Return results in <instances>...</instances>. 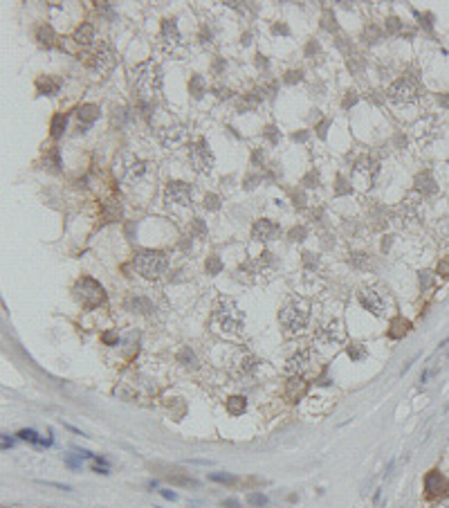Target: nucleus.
<instances>
[{
    "instance_id": "1",
    "label": "nucleus",
    "mask_w": 449,
    "mask_h": 508,
    "mask_svg": "<svg viewBox=\"0 0 449 508\" xmlns=\"http://www.w3.org/2000/svg\"><path fill=\"white\" fill-rule=\"evenodd\" d=\"M162 70L155 61H144L133 70V88L137 90L141 99L157 97L162 93Z\"/></svg>"
},
{
    "instance_id": "2",
    "label": "nucleus",
    "mask_w": 449,
    "mask_h": 508,
    "mask_svg": "<svg viewBox=\"0 0 449 508\" xmlns=\"http://www.w3.org/2000/svg\"><path fill=\"white\" fill-rule=\"evenodd\" d=\"M214 321L220 331L229 333V335H238V333L243 331V326H245V317H243V313L234 304V299H229V297L218 299V306H216V313H214Z\"/></svg>"
},
{
    "instance_id": "3",
    "label": "nucleus",
    "mask_w": 449,
    "mask_h": 508,
    "mask_svg": "<svg viewBox=\"0 0 449 508\" xmlns=\"http://www.w3.org/2000/svg\"><path fill=\"white\" fill-rule=\"evenodd\" d=\"M133 265L146 279H160L169 270V257L160 250H139L133 257Z\"/></svg>"
},
{
    "instance_id": "4",
    "label": "nucleus",
    "mask_w": 449,
    "mask_h": 508,
    "mask_svg": "<svg viewBox=\"0 0 449 508\" xmlns=\"http://www.w3.org/2000/svg\"><path fill=\"white\" fill-rule=\"evenodd\" d=\"M278 321L286 333H301L310 321V310L301 299H290L278 313Z\"/></svg>"
},
{
    "instance_id": "5",
    "label": "nucleus",
    "mask_w": 449,
    "mask_h": 508,
    "mask_svg": "<svg viewBox=\"0 0 449 508\" xmlns=\"http://www.w3.org/2000/svg\"><path fill=\"white\" fill-rule=\"evenodd\" d=\"M75 297L77 302L81 304L83 308H97L101 304H106V292H104V286L99 281L90 279V276H81V279L75 284Z\"/></svg>"
},
{
    "instance_id": "6",
    "label": "nucleus",
    "mask_w": 449,
    "mask_h": 508,
    "mask_svg": "<svg viewBox=\"0 0 449 508\" xmlns=\"http://www.w3.org/2000/svg\"><path fill=\"white\" fill-rule=\"evenodd\" d=\"M418 81L411 77H402L393 81L389 88H386V99L393 101V104H411V101L418 99Z\"/></svg>"
},
{
    "instance_id": "7",
    "label": "nucleus",
    "mask_w": 449,
    "mask_h": 508,
    "mask_svg": "<svg viewBox=\"0 0 449 508\" xmlns=\"http://www.w3.org/2000/svg\"><path fill=\"white\" fill-rule=\"evenodd\" d=\"M360 304L366 310H371L375 317H384L386 315V308H389V299L377 286H366L360 290Z\"/></svg>"
},
{
    "instance_id": "8",
    "label": "nucleus",
    "mask_w": 449,
    "mask_h": 508,
    "mask_svg": "<svg viewBox=\"0 0 449 508\" xmlns=\"http://www.w3.org/2000/svg\"><path fill=\"white\" fill-rule=\"evenodd\" d=\"M88 67L94 75H108V72L115 67V52H112L110 45H99L92 54L88 56Z\"/></svg>"
},
{
    "instance_id": "9",
    "label": "nucleus",
    "mask_w": 449,
    "mask_h": 508,
    "mask_svg": "<svg viewBox=\"0 0 449 508\" xmlns=\"http://www.w3.org/2000/svg\"><path fill=\"white\" fill-rule=\"evenodd\" d=\"M189 160H191V165H193L196 171H200V173H209V171H211V167H214V153L209 151V144H207V140H204V137H200L189 149Z\"/></svg>"
},
{
    "instance_id": "10",
    "label": "nucleus",
    "mask_w": 449,
    "mask_h": 508,
    "mask_svg": "<svg viewBox=\"0 0 449 508\" xmlns=\"http://www.w3.org/2000/svg\"><path fill=\"white\" fill-rule=\"evenodd\" d=\"M315 340L319 342V344H326V347H330V344H342L346 340V331H344L342 321H339V319L326 321L323 326L317 329Z\"/></svg>"
},
{
    "instance_id": "11",
    "label": "nucleus",
    "mask_w": 449,
    "mask_h": 508,
    "mask_svg": "<svg viewBox=\"0 0 449 508\" xmlns=\"http://www.w3.org/2000/svg\"><path fill=\"white\" fill-rule=\"evenodd\" d=\"M164 198H167V202H175V205H191L193 200V187L186 182H182V180H173V182L167 184V189H164Z\"/></svg>"
},
{
    "instance_id": "12",
    "label": "nucleus",
    "mask_w": 449,
    "mask_h": 508,
    "mask_svg": "<svg viewBox=\"0 0 449 508\" xmlns=\"http://www.w3.org/2000/svg\"><path fill=\"white\" fill-rule=\"evenodd\" d=\"M312 364H315V353H312V349H299V351L286 362V369H288L290 376H303L310 371Z\"/></svg>"
},
{
    "instance_id": "13",
    "label": "nucleus",
    "mask_w": 449,
    "mask_h": 508,
    "mask_svg": "<svg viewBox=\"0 0 449 508\" xmlns=\"http://www.w3.org/2000/svg\"><path fill=\"white\" fill-rule=\"evenodd\" d=\"M151 169L153 165L151 162H144V160H130L126 167H124V182H128L130 187H135V184L144 182L146 178L151 176Z\"/></svg>"
},
{
    "instance_id": "14",
    "label": "nucleus",
    "mask_w": 449,
    "mask_h": 508,
    "mask_svg": "<svg viewBox=\"0 0 449 508\" xmlns=\"http://www.w3.org/2000/svg\"><path fill=\"white\" fill-rule=\"evenodd\" d=\"M258 364H261L258 358H254L252 353H243L231 362V374H234L238 380H247V378H252L256 374Z\"/></svg>"
},
{
    "instance_id": "15",
    "label": "nucleus",
    "mask_w": 449,
    "mask_h": 508,
    "mask_svg": "<svg viewBox=\"0 0 449 508\" xmlns=\"http://www.w3.org/2000/svg\"><path fill=\"white\" fill-rule=\"evenodd\" d=\"M278 234H281V227H278L274 221H270V218H261V221H256L252 227V239L261 241V243H270V241H274Z\"/></svg>"
},
{
    "instance_id": "16",
    "label": "nucleus",
    "mask_w": 449,
    "mask_h": 508,
    "mask_svg": "<svg viewBox=\"0 0 449 508\" xmlns=\"http://www.w3.org/2000/svg\"><path fill=\"white\" fill-rule=\"evenodd\" d=\"M63 88V81L59 77H38L36 79V90L43 97H56Z\"/></svg>"
},
{
    "instance_id": "17",
    "label": "nucleus",
    "mask_w": 449,
    "mask_h": 508,
    "mask_svg": "<svg viewBox=\"0 0 449 508\" xmlns=\"http://www.w3.org/2000/svg\"><path fill=\"white\" fill-rule=\"evenodd\" d=\"M160 137H162V142L169 146V149H178V146H182L186 142V131L184 128H180V126H175V128H164V131L160 133Z\"/></svg>"
},
{
    "instance_id": "18",
    "label": "nucleus",
    "mask_w": 449,
    "mask_h": 508,
    "mask_svg": "<svg viewBox=\"0 0 449 508\" xmlns=\"http://www.w3.org/2000/svg\"><path fill=\"white\" fill-rule=\"evenodd\" d=\"M424 490H427L429 497H436V495H442L447 490V481L440 472H429L427 479H424Z\"/></svg>"
},
{
    "instance_id": "19",
    "label": "nucleus",
    "mask_w": 449,
    "mask_h": 508,
    "mask_svg": "<svg viewBox=\"0 0 449 508\" xmlns=\"http://www.w3.org/2000/svg\"><path fill=\"white\" fill-rule=\"evenodd\" d=\"M355 173H362L364 178H368V182H373L375 176L380 173V167H377V162H375V160H371L368 155H364V157H360V162L355 165Z\"/></svg>"
},
{
    "instance_id": "20",
    "label": "nucleus",
    "mask_w": 449,
    "mask_h": 508,
    "mask_svg": "<svg viewBox=\"0 0 449 508\" xmlns=\"http://www.w3.org/2000/svg\"><path fill=\"white\" fill-rule=\"evenodd\" d=\"M72 41H75L77 45H81V48H88V45H92L94 41V27L90 25V22H81V25L75 30V36H72Z\"/></svg>"
},
{
    "instance_id": "21",
    "label": "nucleus",
    "mask_w": 449,
    "mask_h": 508,
    "mask_svg": "<svg viewBox=\"0 0 449 508\" xmlns=\"http://www.w3.org/2000/svg\"><path fill=\"white\" fill-rule=\"evenodd\" d=\"M119 218H122V205L115 200L104 202V207H101V221L112 223V221H119Z\"/></svg>"
},
{
    "instance_id": "22",
    "label": "nucleus",
    "mask_w": 449,
    "mask_h": 508,
    "mask_svg": "<svg viewBox=\"0 0 449 508\" xmlns=\"http://www.w3.org/2000/svg\"><path fill=\"white\" fill-rule=\"evenodd\" d=\"M77 115H79V120L83 122V126H88V124H92L97 117H99V106L83 104V106H79L77 108Z\"/></svg>"
},
{
    "instance_id": "23",
    "label": "nucleus",
    "mask_w": 449,
    "mask_h": 508,
    "mask_svg": "<svg viewBox=\"0 0 449 508\" xmlns=\"http://www.w3.org/2000/svg\"><path fill=\"white\" fill-rule=\"evenodd\" d=\"M36 41L41 43V45H45V48H52V45L59 41V38H56V34H54V30L50 25H41L36 30Z\"/></svg>"
},
{
    "instance_id": "24",
    "label": "nucleus",
    "mask_w": 449,
    "mask_h": 508,
    "mask_svg": "<svg viewBox=\"0 0 449 508\" xmlns=\"http://www.w3.org/2000/svg\"><path fill=\"white\" fill-rule=\"evenodd\" d=\"M65 126H67V115H63V112H56V115L52 117V124H50V135H52L54 140H59L61 135L65 133Z\"/></svg>"
},
{
    "instance_id": "25",
    "label": "nucleus",
    "mask_w": 449,
    "mask_h": 508,
    "mask_svg": "<svg viewBox=\"0 0 449 508\" xmlns=\"http://www.w3.org/2000/svg\"><path fill=\"white\" fill-rule=\"evenodd\" d=\"M162 38H167L169 43H180V32H178V22L175 20H164L162 22Z\"/></svg>"
},
{
    "instance_id": "26",
    "label": "nucleus",
    "mask_w": 449,
    "mask_h": 508,
    "mask_svg": "<svg viewBox=\"0 0 449 508\" xmlns=\"http://www.w3.org/2000/svg\"><path fill=\"white\" fill-rule=\"evenodd\" d=\"M178 362H180L182 366L196 369V366H198V358H196V353H193V349H189V347L182 349V351L178 353Z\"/></svg>"
},
{
    "instance_id": "27",
    "label": "nucleus",
    "mask_w": 449,
    "mask_h": 508,
    "mask_svg": "<svg viewBox=\"0 0 449 508\" xmlns=\"http://www.w3.org/2000/svg\"><path fill=\"white\" fill-rule=\"evenodd\" d=\"M245 409H247V403H245V398L243 396H231L229 400H227V411H229L231 416L243 414Z\"/></svg>"
},
{
    "instance_id": "28",
    "label": "nucleus",
    "mask_w": 449,
    "mask_h": 508,
    "mask_svg": "<svg viewBox=\"0 0 449 508\" xmlns=\"http://www.w3.org/2000/svg\"><path fill=\"white\" fill-rule=\"evenodd\" d=\"M126 308L128 310H133V313H135V310H153V306H151V302H149V299H146V297H128L126 299Z\"/></svg>"
},
{
    "instance_id": "29",
    "label": "nucleus",
    "mask_w": 449,
    "mask_h": 508,
    "mask_svg": "<svg viewBox=\"0 0 449 508\" xmlns=\"http://www.w3.org/2000/svg\"><path fill=\"white\" fill-rule=\"evenodd\" d=\"M43 165L48 167V169H52V171H59V169H61V151L59 149H50L48 153H45Z\"/></svg>"
},
{
    "instance_id": "30",
    "label": "nucleus",
    "mask_w": 449,
    "mask_h": 508,
    "mask_svg": "<svg viewBox=\"0 0 449 508\" xmlns=\"http://www.w3.org/2000/svg\"><path fill=\"white\" fill-rule=\"evenodd\" d=\"M348 358L355 360V362L364 360V358H366V347H364V344H360V342H353V344L348 347Z\"/></svg>"
},
{
    "instance_id": "31",
    "label": "nucleus",
    "mask_w": 449,
    "mask_h": 508,
    "mask_svg": "<svg viewBox=\"0 0 449 508\" xmlns=\"http://www.w3.org/2000/svg\"><path fill=\"white\" fill-rule=\"evenodd\" d=\"M189 93L193 95V97H202L204 95V81H202V77H193L191 81H189Z\"/></svg>"
},
{
    "instance_id": "32",
    "label": "nucleus",
    "mask_w": 449,
    "mask_h": 508,
    "mask_svg": "<svg viewBox=\"0 0 449 508\" xmlns=\"http://www.w3.org/2000/svg\"><path fill=\"white\" fill-rule=\"evenodd\" d=\"M247 501H249L252 506H256V508L268 506V497H265V495H261V493H252V495L247 497Z\"/></svg>"
},
{
    "instance_id": "33",
    "label": "nucleus",
    "mask_w": 449,
    "mask_h": 508,
    "mask_svg": "<svg viewBox=\"0 0 449 508\" xmlns=\"http://www.w3.org/2000/svg\"><path fill=\"white\" fill-rule=\"evenodd\" d=\"M220 268H223V263H220V259H218V257L207 259V272H209V274H218V272H220Z\"/></svg>"
},
{
    "instance_id": "34",
    "label": "nucleus",
    "mask_w": 449,
    "mask_h": 508,
    "mask_svg": "<svg viewBox=\"0 0 449 508\" xmlns=\"http://www.w3.org/2000/svg\"><path fill=\"white\" fill-rule=\"evenodd\" d=\"M204 207H207V210H218V207H220V198H218V196H216V194H207V196H204Z\"/></svg>"
},
{
    "instance_id": "35",
    "label": "nucleus",
    "mask_w": 449,
    "mask_h": 508,
    "mask_svg": "<svg viewBox=\"0 0 449 508\" xmlns=\"http://www.w3.org/2000/svg\"><path fill=\"white\" fill-rule=\"evenodd\" d=\"M263 135H265V137H268V140H270V142H272V144H276V142H278V137H281V133H278V131H276V126H265V131H263Z\"/></svg>"
},
{
    "instance_id": "36",
    "label": "nucleus",
    "mask_w": 449,
    "mask_h": 508,
    "mask_svg": "<svg viewBox=\"0 0 449 508\" xmlns=\"http://www.w3.org/2000/svg\"><path fill=\"white\" fill-rule=\"evenodd\" d=\"M305 234H308V229L301 227V225H299V227H294L292 232H290V239H292V241H303Z\"/></svg>"
},
{
    "instance_id": "37",
    "label": "nucleus",
    "mask_w": 449,
    "mask_h": 508,
    "mask_svg": "<svg viewBox=\"0 0 449 508\" xmlns=\"http://www.w3.org/2000/svg\"><path fill=\"white\" fill-rule=\"evenodd\" d=\"M18 438H22V441H32V443L38 441V438H36V432H34V430H20V432H18Z\"/></svg>"
},
{
    "instance_id": "38",
    "label": "nucleus",
    "mask_w": 449,
    "mask_h": 508,
    "mask_svg": "<svg viewBox=\"0 0 449 508\" xmlns=\"http://www.w3.org/2000/svg\"><path fill=\"white\" fill-rule=\"evenodd\" d=\"M301 77H303L301 70H290L286 75V83H297V81H301Z\"/></svg>"
},
{
    "instance_id": "39",
    "label": "nucleus",
    "mask_w": 449,
    "mask_h": 508,
    "mask_svg": "<svg viewBox=\"0 0 449 508\" xmlns=\"http://www.w3.org/2000/svg\"><path fill=\"white\" fill-rule=\"evenodd\" d=\"M211 479H214V481H220V483H234V481H236V477H231V475H220V472H214Z\"/></svg>"
},
{
    "instance_id": "40",
    "label": "nucleus",
    "mask_w": 449,
    "mask_h": 508,
    "mask_svg": "<svg viewBox=\"0 0 449 508\" xmlns=\"http://www.w3.org/2000/svg\"><path fill=\"white\" fill-rule=\"evenodd\" d=\"M386 32H389V34H397V32H400V20H397V18H389V20H386Z\"/></svg>"
},
{
    "instance_id": "41",
    "label": "nucleus",
    "mask_w": 449,
    "mask_h": 508,
    "mask_svg": "<svg viewBox=\"0 0 449 508\" xmlns=\"http://www.w3.org/2000/svg\"><path fill=\"white\" fill-rule=\"evenodd\" d=\"M323 27H326V30H335V27H337V25H335L333 11H326V14H323Z\"/></svg>"
},
{
    "instance_id": "42",
    "label": "nucleus",
    "mask_w": 449,
    "mask_h": 508,
    "mask_svg": "<svg viewBox=\"0 0 449 508\" xmlns=\"http://www.w3.org/2000/svg\"><path fill=\"white\" fill-rule=\"evenodd\" d=\"M350 261H353V265H357V268H362V265L368 263V257H366V254H353V257H350Z\"/></svg>"
},
{
    "instance_id": "43",
    "label": "nucleus",
    "mask_w": 449,
    "mask_h": 508,
    "mask_svg": "<svg viewBox=\"0 0 449 508\" xmlns=\"http://www.w3.org/2000/svg\"><path fill=\"white\" fill-rule=\"evenodd\" d=\"M173 483H182V486H198L196 479H178V477H169Z\"/></svg>"
},
{
    "instance_id": "44",
    "label": "nucleus",
    "mask_w": 449,
    "mask_h": 508,
    "mask_svg": "<svg viewBox=\"0 0 449 508\" xmlns=\"http://www.w3.org/2000/svg\"><path fill=\"white\" fill-rule=\"evenodd\" d=\"M214 93L218 95V99H229L231 97V90L229 88H214Z\"/></svg>"
},
{
    "instance_id": "45",
    "label": "nucleus",
    "mask_w": 449,
    "mask_h": 508,
    "mask_svg": "<svg viewBox=\"0 0 449 508\" xmlns=\"http://www.w3.org/2000/svg\"><path fill=\"white\" fill-rule=\"evenodd\" d=\"M328 124H330V122H321L319 124V126H317V135H319V137L323 140V137H326V128H328Z\"/></svg>"
},
{
    "instance_id": "46",
    "label": "nucleus",
    "mask_w": 449,
    "mask_h": 508,
    "mask_svg": "<svg viewBox=\"0 0 449 508\" xmlns=\"http://www.w3.org/2000/svg\"><path fill=\"white\" fill-rule=\"evenodd\" d=\"M294 205L303 207V191H294Z\"/></svg>"
},
{
    "instance_id": "47",
    "label": "nucleus",
    "mask_w": 449,
    "mask_h": 508,
    "mask_svg": "<svg viewBox=\"0 0 449 508\" xmlns=\"http://www.w3.org/2000/svg\"><path fill=\"white\" fill-rule=\"evenodd\" d=\"M357 101V97H355V93H348V97H346V101H344V108H348V106H353Z\"/></svg>"
},
{
    "instance_id": "48",
    "label": "nucleus",
    "mask_w": 449,
    "mask_h": 508,
    "mask_svg": "<svg viewBox=\"0 0 449 508\" xmlns=\"http://www.w3.org/2000/svg\"><path fill=\"white\" fill-rule=\"evenodd\" d=\"M104 342L106 344H115L117 342V335H115V333H104Z\"/></svg>"
},
{
    "instance_id": "49",
    "label": "nucleus",
    "mask_w": 449,
    "mask_h": 508,
    "mask_svg": "<svg viewBox=\"0 0 449 508\" xmlns=\"http://www.w3.org/2000/svg\"><path fill=\"white\" fill-rule=\"evenodd\" d=\"M337 182H339V187H337V194H348V191H350V187H344V178H339L337 180Z\"/></svg>"
},
{
    "instance_id": "50",
    "label": "nucleus",
    "mask_w": 449,
    "mask_h": 508,
    "mask_svg": "<svg viewBox=\"0 0 449 508\" xmlns=\"http://www.w3.org/2000/svg\"><path fill=\"white\" fill-rule=\"evenodd\" d=\"M312 52H319V45H317L315 41H310V43H308V50H305V54H308V56H310Z\"/></svg>"
},
{
    "instance_id": "51",
    "label": "nucleus",
    "mask_w": 449,
    "mask_h": 508,
    "mask_svg": "<svg viewBox=\"0 0 449 508\" xmlns=\"http://www.w3.org/2000/svg\"><path fill=\"white\" fill-rule=\"evenodd\" d=\"M162 497H167V499H171V501H175L178 499V495L173 493V490H162Z\"/></svg>"
},
{
    "instance_id": "52",
    "label": "nucleus",
    "mask_w": 449,
    "mask_h": 508,
    "mask_svg": "<svg viewBox=\"0 0 449 508\" xmlns=\"http://www.w3.org/2000/svg\"><path fill=\"white\" fill-rule=\"evenodd\" d=\"M256 65L263 67V70H268V61H265V56H261V54L256 56Z\"/></svg>"
},
{
    "instance_id": "53",
    "label": "nucleus",
    "mask_w": 449,
    "mask_h": 508,
    "mask_svg": "<svg viewBox=\"0 0 449 508\" xmlns=\"http://www.w3.org/2000/svg\"><path fill=\"white\" fill-rule=\"evenodd\" d=\"M274 34H286V36H288L290 30H288L286 25H274Z\"/></svg>"
},
{
    "instance_id": "54",
    "label": "nucleus",
    "mask_w": 449,
    "mask_h": 508,
    "mask_svg": "<svg viewBox=\"0 0 449 508\" xmlns=\"http://www.w3.org/2000/svg\"><path fill=\"white\" fill-rule=\"evenodd\" d=\"M65 464L70 466V468H79V461H77V459H72L70 454H65Z\"/></svg>"
},
{
    "instance_id": "55",
    "label": "nucleus",
    "mask_w": 449,
    "mask_h": 508,
    "mask_svg": "<svg viewBox=\"0 0 449 508\" xmlns=\"http://www.w3.org/2000/svg\"><path fill=\"white\" fill-rule=\"evenodd\" d=\"M223 506H227V508H241V504H238L236 499H227V501H223Z\"/></svg>"
},
{
    "instance_id": "56",
    "label": "nucleus",
    "mask_w": 449,
    "mask_h": 508,
    "mask_svg": "<svg viewBox=\"0 0 449 508\" xmlns=\"http://www.w3.org/2000/svg\"><path fill=\"white\" fill-rule=\"evenodd\" d=\"M292 140H299V142H305V140H308V133H294V135H292Z\"/></svg>"
},
{
    "instance_id": "57",
    "label": "nucleus",
    "mask_w": 449,
    "mask_h": 508,
    "mask_svg": "<svg viewBox=\"0 0 449 508\" xmlns=\"http://www.w3.org/2000/svg\"><path fill=\"white\" fill-rule=\"evenodd\" d=\"M11 443H14V441H11V438L3 436V448H11Z\"/></svg>"
},
{
    "instance_id": "58",
    "label": "nucleus",
    "mask_w": 449,
    "mask_h": 508,
    "mask_svg": "<svg viewBox=\"0 0 449 508\" xmlns=\"http://www.w3.org/2000/svg\"><path fill=\"white\" fill-rule=\"evenodd\" d=\"M436 508H440V506H436Z\"/></svg>"
}]
</instances>
